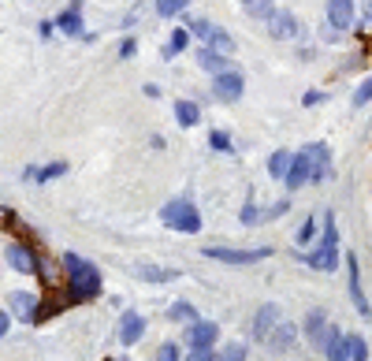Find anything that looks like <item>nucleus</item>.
<instances>
[{"instance_id": "1", "label": "nucleus", "mask_w": 372, "mask_h": 361, "mask_svg": "<svg viewBox=\"0 0 372 361\" xmlns=\"http://www.w3.org/2000/svg\"><path fill=\"white\" fill-rule=\"evenodd\" d=\"M63 268H68V298H71V305L97 298V291H101V272H97L90 261L68 254L63 257Z\"/></svg>"}, {"instance_id": "2", "label": "nucleus", "mask_w": 372, "mask_h": 361, "mask_svg": "<svg viewBox=\"0 0 372 361\" xmlns=\"http://www.w3.org/2000/svg\"><path fill=\"white\" fill-rule=\"evenodd\" d=\"M160 220H164V227L183 231V235H198L201 231V216H198V209H194V201H186V198H175V201L164 205Z\"/></svg>"}, {"instance_id": "3", "label": "nucleus", "mask_w": 372, "mask_h": 361, "mask_svg": "<svg viewBox=\"0 0 372 361\" xmlns=\"http://www.w3.org/2000/svg\"><path fill=\"white\" fill-rule=\"evenodd\" d=\"M335 261H339V231H335V216L324 213V235H320V246L313 254H305V265L320 268V272H335Z\"/></svg>"}, {"instance_id": "4", "label": "nucleus", "mask_w": 372, "mask_h": 361, "mask_svg": "<svg viewBox=\"0 0 372 361\" xmlns=\"http://www.w3.org/2000/svg\"><path fill=\"white\" fill-rule=\"evenodd\" d=\"M201 254H205V257H212V261H224V265H257V261L272 257V249H268V246H261V249H227V246H205Z\"/></svg>"}, {"instance_id": "5", "label": "nucleus", "mask_w": 372, "mask_h": 361, "mask_svg": "<svg viewBox=\"0 0 372 361\" xmlns=\"http://www.w3.org/2000/svg\"><path fill=\"white\" fill-rule=\"evenodd\" d=\"M302 157H305V164H309V183H320V179H327V175H332V153H327L324 141H313V146H305Z\"/></svg>"}, {"instance_id": "6", "label": "nucleus", "mask_w": 372, "mask_h": 361, "mask_svg": "<svg viewBox=\"0 0 372 361\" xmlns=\"http://www.w3.org/2000/svg\"><path fill=\"white\" fill-rule=\"evenodd\" d=\"M8 261L23 276H38V249H30V243H12L8 246Z\"/></svg>"}, {"instance_id": "7", "label": "nucleus", "mask_w": 372, "mask_h": 361, "mask_svg": "<svg viewBox=\"0 0 372 361\" xmlns=\"http://www.w3.org/2000/svg\"><path fill=\"white\" fill-rule=\"evenodd\" d=\"M212 93L220 97V101H238V97H242V75H238V71H224V75H216Z\"/></svg>"}, {"instance_id": "8", "label": "nucleus", "mask_w": 372, "mask_h": 361, "mask_svg": "<svg viewBox=\"0 0 372 361\" xmlns=\"http://www.w3.org/2000/svg\"><path fill=\"white\" fill-rule=\"evenodd\" d=\"M216 332H220V328H216L212 321H194L190 332H186V339H190V350H212Z\"/></svg>"}, {"instance_id": "9", "label": "nucleus", "mask_w": 372, "mask_h": 361, "mask_svg": "<svg viewBox=\"0 0 372 361\" xmlns=\"http://www.w3.org/2000/svg\"><path fill=\"white\" fill-rule=\"evenodd\" d=\"M350 23H354V0H327V26L350 30Z\"/></svg>"}, {"instance_id": "10", "label": "nucleus", "mask_w": 372, "mask_h": 361, "mask_svg": "<svg viewBox=\"0 0 372 361\" xmlns=\"http://www.w3.org/2000/svg\"><path fill=\"white\" fill-rule=\"evenodd\" d=\"M268 26H272V38H279V41H290L294 34H298V19H294L290 12H272L268 15Z\"/></svg>"}, {"instance_id": "11", "label": "nucleus", "mask_w": 372, "mask_h": 361, "mask_svg": "<svg viewBox=\"0 0 372 361\" xmlns=\"http://www.w3.org/2000/svg\"><path fill=\"white\" fill-rule=\"evenodd\" d=\"M141 332H146V321L130 309V313H123V321H119V343L123 346H134L138 339H141Z\"/></svg>"}, {"instance_id": "12", "label": "nucleus", "mask_w": 372, "mask_h": 361, "mask_svg": "<svg viewBox=\"0 0 372 361\" xmlns=\"http://www.w3.org/2000/svg\"><path fill=\"white\" fill-rule=\"evenodd\" d=\"M346 268H350V294H354V309H357L361 316H372L365 294H361V272H357V257H354V254L346 257Z\"/></svg>"}, {"instance_id": "13", "label": "nucleus", "mask_w": 372, "mask_h": 361, "mask_svg": "<svg viewBox=\"0 0 372 361\" xmlns=\"http://www.w3.org/2000/svg\"><path fill=\"white\" fill-rule=\"evenodd\" d=\"M227 63H231V60H227L224 52H212L209 45L198 49V68H201V71H209V75H224V71H227Z\"/></svg>"}, {"instance_id": "14", "label": "nucleus", "mask_w": 372, "mask_h": 361, "mask_svg": "<svg viewBox=\"0 0 372 361\" xmlns=\"http://www.w3.org/2000/svg\"><path fill=\"white\" fill-rule=\"evenodd\" d=\"M327 332H332V328H327L324 313H320V309H313V313H309V321H305V335H309V343L324 346V343H327Z\"/></svg>"}, {"instance_id": "15", "label": "nucleus", "mask_w": 372, "mask_h": 361, "mask_svg": "<svg viewBox=\"0 0 372 361\" xmlns=\"http://www.w3.org/2000/svg\"><path fill=\"white\" fill-rule=\"evenodd\" d=\"M8 302H12V313H15V316H23V321H34V313H38V298H34V294L15 291Z\"/></svg>"}, {"instance_id": "16", "label": "nucleus", "mask_w": 372, "mask_h": 361, "mask_svg": "<svg viewBox=\"0 0 372 361\" xmlns=\"http://www.w3.org/2000/svg\"><path fill=\"white\" fill-rule=\"evenodd\" d=\"M287 183L290 190H298V187H305V183H309V164H305V157L302 153H294V160H290V171H287Z\"/></svg>"}, {"instance_id": "17", "label": "nucleus", "mask_w": 372, "mask_h": 361, "mask_svg": "<svg viewBox=\"0 0 372 361\" xmlns=\"http://www.w3.org/2000/svg\"><path fill=\"white\" fill-rule=\"evenodd\" d=\"M175 119H179V127H198L201 123L198 101H175Z\"/></svg>"}, {"instance_id": "18", "label": "nucleus", "mask_w": 372, "mask_h": 361, "mask_svg": "<svg viewBox=\"0 0 372 361\" xmlns=\"http://www.w3.org/2000/svg\"><path fill=\"white\" fill-rule=\"evenodd\" d=\"M276 316H279L276 302H268L265 309L257 313V324H254V339H268V335H272V324H276Z\"/></svg>"}, {"instance_id": "19", "label": "nucleus", "mask_w": 372, "mask_h": 361, "mask_svg": "<svg viewBox=\"0 0 372 361\" xmlns=\"http://www.w3.org/2000/svg\"><path fill=\"white\" fill-rule=\"evenodd\" d=\"M290 160H294V153H287V149H276V153L268 157V175H272V179H287Z\"/></svg>"}, {"instance_id": "20", "label": "nucleus", "mask_w": 372, "mask_h": 361, "mask_svg": "<svg viewBox=\"0 0 372 361\" xmlns=\"http://www.w3.org/2000/svg\"><path fill=\"white\" fill-rule=\"evenodd\" d=\"M56 26L63 30V34H71V38H86V30H82V15H79V8H68L60 19H56Z\"/></svg>"}, {"instance_id": "21", "label": "nucleus", "mask_w": 372, "mask_h": 361, "mask_svg": "<svg viewBox=\"0 0 372 361\" xmlns=\"http://www.w3.org/2000/svg\"><path fill=\"white\" fill-rule=\"evenodd\" d=\"M23 175H26V179H38V183H49V179H60V175H68V164L56 160V164H45V168H26Z\"/></svg>"}, {"instance_id": "22", "label": "nucleus", "mask_w": 372, "mask_h": 361, "mask_svg": "<svg viewBox=\"0 0 372 361\" xmlns=\"http://www.w3.org/2000/svg\"><path fill=\"white\" fill-rule=\"evenodd\" d=\"M294 339H298V328H294V324H279V328H276V335H268L265 343H268L272 350H287Z\"/></svg>"}, {"instance_id": "23", "label": "nucleus", "mask_w": 372, "mask_h": 361, "mask_svg": "<svg viewBox=\"0 0 372 361\" xmlns=\"http://www.w3.org/2000/svg\"><path fill=\"white\" fill-rule=\"evenodd\" d=\"M327 358H332V361H350V354H346V339L343 335H339L335 332V328H332V332H327Z\"/></svg>"}, {"instance_id": "24", "label": "nucleus", "mask_w": 372, "mask_h": 361, "mask_svg": "<svg viewBox=\"0 0 372 361\" xmlns=\"http://www.w3.org/2000/svg\"><path fill=\"white\" fill-rule=\"evenodd\" d=\"M38 276L45 279L49 287H60V279H63L60 272H56V265H52V261H49L45 254H38Z\"/></svg>"}, {"instance_id": "25", "label": "nucleus", "mask_w": 372, "mask_h": 361, "mask_svg": "<svg viewBox=\"0 0 372 361\" xmlns=\"http://www.w3.org/2000/svg\"><path fill=\"white\" fill-rule=\"evenodd\" d=\"M242 8H246V15H254V19H268L276 12V0H242Z\"/></svg>"}, {"instance_id": "26", "label": "nucleus", "mask_w": 372, "mask_h": 361, "mask_svg": "<svg viewBox=\"0 0 372 361\" xmlns=\"http://www.w3.org/2000/svg\"><path fill=\"white\" fill-rule=\"evenodd\" d=\"M209 49H212V52H224V56H227V52L235 49V41H231V34H227V30H216V26H212V34H209Z\"/></svg>"}, {"instance_id": "27", "label": "nucleus", "mask_w": 372, "mask_h": 361, "mask_svg": "<svg viewBox=\"0 0 372 361\" xmlns=\"http://www.w3.org/2000/svg\"><path fill=\"white\" fill-rule=\"evenodd\" d=\"M186 45H190V34H186V26L183 30H175V34H171V41H168V45H164V56H179V52L186 49Z\"/></svg>"}, {"instance_id": "28", "label": "nucleus", "mask_w": 372, "mask_h": 361, "mask_svg": "<svg viewBox=\"0 0 372 361\" xmlns=\"http://www.w3.org/2000/svg\"><path fill=\"white\" fill-rule=\"evenodd\" d=\"M346 354H350V361H369L365 339H361V335H350V339H346Z\"/></svg>"}, {"instance_id": "29", "label": "nucleus", "mask_w": 372, "mask_h": 361, "mask_svg": "<svg viewBox=\"0 0 372 361\" xmlns=\"http://www.w3.org/2000/svg\"><path fill=\"white\" fill-rule=\"evenodd\" d=\"M168 316H171V321H186V324L198 321V313H194V305H190V302H175L171 309H168Z\"/></svg>"}, {"instance_id": "30", "label": "nucleus", "mask_w": 372, "mask_h": 361, "mask_svg": "<svg viewBox=\"0 0 372 361\" xmlns=\"http://www.w3.org/2000/svg\"><path fill=\"white\" fill-rule=\"evenodd\" d=\"M183 4H190V0H157V15L160 19H171L183 12Z\"/></svg>"}, {"instance_id": "31", "label": "nucleus", "mask_w": 372, "mask_h": 361, "mask_svg": "<svg viewBox=\"0 0 372 361\" xmlns=\"http://www.w3.org/2000/svg\"><path fill=\"white\" fill-rule=\"evenodd\" d=\"M138 276L149 283H168V279H175V272L171 268H138Z\"/></svg>"}, {"instance_id": "32", "label": "nucleus", "mask_w": 372, "mask_h": 361, "mask_svg": "<svg viewBox=\"0 0 372 361\" xmlns=\"http://www.w3.org/2000/svg\"><path fill=\"white\" fill-rule=\"evenodd\" d=\"M216 361H246V346H242V343H227L224 354L216 358Z\"/></svg>"}, {"instance_id": "33", "label": "nucleus", "mask_w": 372, "mask_h": 361, "mask_svg": "<svg viewBox=\"0 0 372 361\" xmlns=\"http://www.w3.org/2000/svg\"><path fill=\"white\" fill-rule=\"evenodd\" d=\"M209 146L220 149V153H231V138H227L224 130H212V135H209Z\"/></svg>"}, {"instance_id": "34", "label": "nucleus", "mask_w": 372, "mask_h": 361, "mask_svg": "<svg viewBox=\"0 0 372 361\" xmlns=\"http://www.w3.org/2000/svg\"><path fill=\"white\" fill-rule=\"evenodd\" d=\"M153 361H179V346H175V343H164V346L157 350V358H153Z\"/></svg>"}, {"instance_id": "35", "label": "nucleus", "mask_w": 372, "mask_h": 361, "mask_svg": "<svg viewBox=\"0 0 372 361\" xmlns=\"http://www.w3.org/2000/svg\"><path fill=\"white\" fill-rule=\"evenodd\" d=\"M365 101H372V79H365V82L354 90V105H365Z\"/></svg>"}, {"instance_id": "36", "label": "nucleus", "mask_w": 372, "mask_h": 361, "mask_svg": "<svg viewBox=\"0 0 372 361\" xmlns=\"http://www.w3.org/2000/svg\"><path fill=\"white\" fill-rule=\"evenodd\" d=\"M238 216H242V224H261V213L254 209V201H249V198H246V205H242V213H238Z\"/></svg>"}, {"instance_id": "37", "label": "nucleus", "mask_w": 372, "mask_h": 361, "mask_svg": "<svg viewBox=\"0 0 372 361\" xmlns=\"http://www.w3.org/2000/svg\"><path fill=\"white\" fill-rule=\"evenodd\" d=\"M313 231H316V220H305V224L298 227V243H302V246L313 243Z\"/></svg>"}, {"instance_id": "38", "label": "nucleus", "mask_w": 372, "mask_h": 361, "mask_svg": "<svg viewBox=\"0 0 372 361\" xmlns=\"http://www.w3.org/2000/svg\"><path fill=\"white\" fill-rule=\"evenodd\" d=\"M186 26H190L194 34H201V38H209V34H212V26L205 23V19H190V23H186Z\"/></svg>"}, {"instance_id": "39", "label": "nucleus", "mask_w": 372, "mask_h": 361, "mask_svg": "<svg viewBox=\"0 0 372 361\" xmlns=\"http://www.w3.org/2000/svg\"><path fill=\"white\" fill-rule=\"evenodd\" d=\"M186 361H216V354H212V350H190Z\"/></svg>"}, {"instance_id": "40", "label": "nucleus", "mask_w": 372, "mask_h": 361, "mask_svg": "<svg viewBox=\"0 0 372 361\" xmlns=\"http://www.w3.org/2000/svg\"><path fill=\"white\" fill-rule=\"evenodd\" d=\"M134 49H138V45H134V38H127L123 45H119V56H123V60H127V56H134Z\"/></svg>"}, {"instance_id": "41", "label": "nucleus", "mask_w": 372, "mask_h": 361, "mask_svg": "<svg viewBox=\"0 0 372 361\" xmlns=\"http://www.w3.org/2000/svg\"><path fill=\"white\" fill-rule=\"evenodd\" d=\"M8 328H12V316H8L4 309H0V339H4V335H8Z\"/></svg>"}, {"instance_id": "42", "label": "nucleus", "mask_w": 372, "mask_h": 361, "mask_svg": "<svg viewBox=\"0 0 372 361\" xmlns=\"http://www.w3.org/2000/svg\"><path fill=\"white\" fill-rule=\"evenodd\" d=\"M365 23H372V0H369V8H365ZM365 23H361V34H365Z\"/></svg>"}, {"instance_id": "43", "label": "nucleus", "mask_w": 372, "mask_h": 361, "mask_svg": "<svg viewBox=\"0 0 372 361\" xmlns=\"http://www.w3.org/2000/svg\"><path fill=\"white\" fill-rule=\"evenodd\" d=\"M369 52H372V41H369Z\"/></svg>"}]
</instances>
